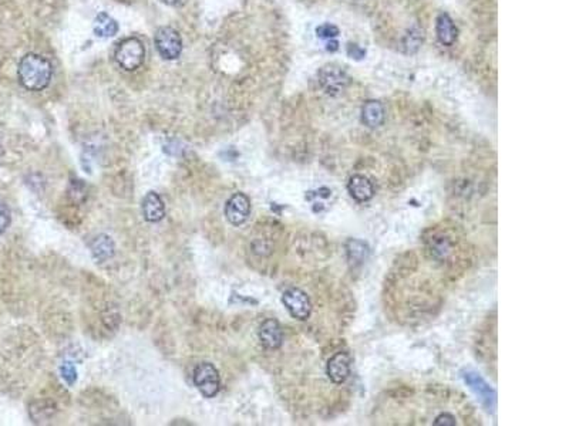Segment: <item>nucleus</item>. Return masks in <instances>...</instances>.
Listing matches in <instances>:
<instances>
[{
	"label": "nucleus",
	"mask_w": 569,
	"mask_h": 426,
	"mask_svg": "<svg viewBox=\"0 0 569 426\" xmlns=\"http://www.w3.org/2000/svg\"><path fill=\"white\" fill-rule=\"evenodd\" d=\"M18 75L19 82L25 89L30 91H41L50 84L53 68L44 57L29 53L20 60Z\"/></svg>",
	"instance_id": "f257e3e1"
},
{
	"label": "nucleus",
	"mask_w": 569,
	"mask_h": 426,
	"mask_svg": "<svg viewBox=\"0 0 569 426\" xmlns=\"http://www.w3.org/2000/svg\"><path fill=\"white\" fill-rule=\"evenodd\" d=\"M146 58V47L139 37H127L118 43L115 60L118 65L127 71H136Z\"/></svg>",
	"instance_id": "f03ea898"
},
{
	"label": "nucleus",
	"mask_w": 569,
	"mask_h": 426,
	"mask_svg": "<svg viewBox=\"0 0 569 426\" xmlns=\"http://www.w3.org/2000/svg\"><path fill=\"white\" fill-rule=\"evenodd\" d=\"M318 80L322 90L332 97L340 96L349 84V76L346 75V71L336 64L322 67L318 73Z\"/></svg>",
	"instance_id": "7ed1b4c3"
},
{
	"label": "nucleus",
	"mask_w": 569,
	"mask_h": 426,
	"mask_svg": "<svg viewBox=\"0 0 569 426\" xmlns=\"http://www.w3.org/2000/svg\"><path fill=\"white\" fill-rule=\"evenodd\" d=\"M154 41H155V47L162 58L175 60L181 56L182 39L175 29H172L170 26L157 29Z\"/></svg>",
	"instance_id": "20e7f679"
},
{
	"label": "nucleus",
	"mask_w": 569,
	"mask_h": 426,
	"mask_svg": "<svg viewBox=\"0 0 569 426\" xmlns=\"http://www.w3.org/2000/svg\"><path fill=\"white\" fill-rule=\"evenodd\" d=\"M194 384L205 398H214L221 388V377L211 363H201L194 370Z\"/></svg>",
	"instance_id": "39448f33"
},
{
	"label": "nucleus",
	"mask_w": 569,
	"mask_h": 426,
	"mask_svg": "<svg viewBox=\"0 0 569 426\" xmlns=\"http://www.w3.org/2000/svg\"><path fill=\"white\" fill-rule=\"evenodd\" d=\"M282 303L289 314L296 320H307L312 313V303L300 289H289L282 296Z\"/></svg>",
	"instance_id": "423d86ee"
},
{
	"label": "nucleus",
	"mask_w": 569,
	"mask_h": 426,
	"mask_svg": "<svg viewBox=\"0 0 569 426\" xmlns=\"http://www.w3.org/2000/svg\"><path fill=\"white\" fill-rule=\"evenodd\" d=\"M249 215H250L249 198L242 192L234 193L225 205V217L228 222L234 226H241L248 221Z\"/></svg>",
	"instance_id": "0eeeda50"
},
{
	"label": "nucleus",
	"mask_w": 569,
	"mask_h": 426,
	"mask_svg": "<svg viewBox=\"0 0 569 426\" xmlns=\"http://www.w3.org/2000/svg\"><path fill=\"white\" fill-rule=\"evenodd\" d=\"M350 366H352V357L347 352H336L333 357L328 361V367H326L328 377L331 378L332 382L342 384L350 375Z\"/></svg>",
	"instance_id": "6e6552de"
},
{
	"label": "nucleus",
	"mask_w": 569,
	"mask_h": 426,
	"mask_svg": "<svg viewBox=\"0 0 569 426\" xmlns=\"http://www.w3.org/2000/svg\"><path fill=\"white\" fill-rule=\"evenodd\" d=\"M464 381L466 384L475 392L477 396H480L481 402L485 404L488 408H494L495 406V392L492 391V388L480 377V374L473 373V371H467L464 373Z\"/></svg>",
	"instance_id": "1a4fd4ad"
},
{
	"label": "nucleus",
	"mask_w": 569,
	"mask_h": 426,
	"mask_svg": "<svg viewBox=\"0 0 569 426\" xmlns=\"http://www.w3.org/2000/svg\"><path fill=\"white\" fill-rule=\"evenodd\" d=\"M260 340L267 349L279 348L283 340L281 324L274 318L265 320L260 327Z\"/></svg>",
	"instance_id": "9d476101"
},
{
	"label": "nucleus",
	"mask_w": 569,
	"mask_h": 426,
	"mask_svg": "<svg viewBox=\"0 0 569 426\" xmlns=\"http://www.w3.org/2000/svg\"><path fill=\"white\" fill-rule=\"evenodd\" d=\"M143 217L147 222L155 224L164 219L165 206L157 192H148L143 199Z\"/></svg>",
	"instance_id": "9b49d317"
},
{
	"label": "nucleus",
	"mask_w": 569,
	"mask_h": 426,
	"mask_svg": "<svg viewBox=\"0 0 569 426\" xmlns=\"http://www.w3.org/2000/svg\"><path fill=\"white\" fill-rule=\"evenodd\" d=\"M437 39L442 46H453L459 37V29L447 13H441L435 20Z\"/></svg>",
	"instance_id": "f8f14e48"
},
{
	"label": "nucleus",
	"mask_w": 569,
	"mask_h": 426,
	"mask_svg": "<svg viewBox=\"0 0 569 426\" xmlns=\"http://www.w3.org/2000/svg\"><path fill=\"white\" fill-rule=\"evenodd\" d=\"M347 191L357 202H367L374 196V186L364 175H353L349 179Z\"/></svg>",
	"instance_id": "ddd939ff"
},
{
	"label": "nucleus",
	"mask_w": 569,
	"mask_h": 426,
	"mask_svg": "<svg viewBox=\"0 0 569 426\" xmlns=\"http://www.w3.org/2000/svg\"><path fill=\"white\" fill-rule=\"evenodd\" d=\"M386 118V112H385V107L381 101H376V100H370L366 101L363 108H362V121L366 127L369 128H377L383 125Z\"/></svg>",
	"instance_id": "4468645a"
},
{
	"label": "nucleus",
	"mask_w": 569,
	"mask_h": 426,
	"mask_svg": "<svg viewBox=\"0 0 569 426\" xmlns=\"http://www.w3.org/2000/svg\"><path fill=\"white\" fill-rule=\"evenodd\" d=\"M90 250L93 257L103 263L108 259H111L115 253V245L113 242V239L107 235H98L90 245Z\"/></svg>",
	"instance_id": "2eb2a0df"
},
{
	"label": "nucleus",
	"mask_w": 569,
	"mask_h": 426,
	"mask_svg": "<svg viewBox=\"0 0 569 426\" xmlns=\"http://www.w3.org/2000/svg\"><path fill=\"white\" fill-rule=\"evenodd\" d=\"M346 253H347V260L352 266H360L364 263L370 254L369 246L357 239H350L346 243Z\"/></svg>",
	"instance_id": "dca6fc26"
},
{
	"label": "nucleus",
	"mask_w": 569,
	"mask_h": 426,
	"mask_svg": "<svg viewBox=\"0 0 569 426\" xmlns=\"http://www.w3.org/2000/svg\"><path fill=\"white\" fill-rule=\"evenodd\" d=\"M118 33V23L106 12H101L94 20V34L97 37H113Z\"/></svg>",
	"instance_id": "f3484780"
},
{
	"label": "nucleus",
	"mask_w": 569,
	"mask_h": 426,
	"mask_svg": "<svg viewBox=\"0 0 569 426\" xmlns=\"http://www.w3.org/2000/svg\"><path fill=\"white\" fill-rule=\"evenodd\" d=\"M423 43V32L418 29H411L403 39V47L406 53L413 54L416 53Z\"/></svg>",
	"instance_id": "a211bd4d"
},
{
	"label": "nucleus",
	"mask_w": 569,
	"mask_h": 426,
	"mask_svg": "<svg viewBox=\"0 0 569 426\" xmlns=\"http://www.w3.org/2000/svg\"><path fill=\"white\" fill-rule=\"evenodd\" d=\"M60 374H61V378L65 380V382L68 385L72 387V385L76 384V381H77V370L70 361L63 363V366L60 367Z\"/></svg>",
	"instance_id": "6ab92c4d"
},
{
	"label": "nucleus",
	"mask_w": 569,
	"mask_h": 426,
	"mask_svg": "<svg viewBox=\"0 0 569 426\" xmlns=\"http://www.w3.org/2000/svg\"><path fill=\"white\" fill-rule=\"evenodd\" d=\"M316 34L321 39H326V40H333L339 36V29L335 25L331 23H325L322 26H319L316 29Z\"/></svg>",
	"instance_id": "aec40b11"
},
{
	"label": "nucleus",
	"mask_w": 569,
	"mask_h": 426,
	"mask_svg": "<svg viewBox=\"0 0 569 426\" xmlns=\"http://www.w3.org/2000/svg\"><path fill=\"white\" fill-rule=\"evenodd\" d=\"M11 222H12L11 210L8 209V206L4 202H0V236L8 231V228L11 226Z\"/></svg>",
	"instance_id": "412c9836"
},
{
	"label": "nucleus",
	"mask_w": 569,
	"mask_h": 426,
	"mask_svg": "<svg viewBox=\"0 0 569 426\" xmlns=\"http://www.w3.org/2000/svg\"><path fill=\"white\" fill-rule=\"evenodd\" d=\"M457 422H456V418L452 415V413H449V412H445V413H441V415H438L437 418H435V420H434V425H438V426H454Z\"/></svg>",
	"instance_id": "4be33fe9"
},
{
	"label": "nucleus",
	"mask_w": 569,
	"mask_h": 426,
	"mask_svg": "<svg viewBox=\"0 0 569 426\" xmlns=\"http://www.w3.org/2000/svg\"><path fill=\"white\" fill-rule=\"evenodd\" d=\"M347 54H349V57H352V58H354V60H362V58H364V56H366V50L362 49V47L357 46V44L350 43V44L347 46Z\"/></svg>",
	"instance_id": "5701e85b"
},
{
	"label": "nucleus",
	"mask_w": 569,
	"mask_h": 426,
	"mask_svg": "<svg viewBox=\"0 0 569 426\" xmlns=\"http://www.w3.org/2000/svg\"><path fill=\"white\" fill-rule=\"evenodd\" d=\"M328 51H336L338 49H339V43L338 41H335V40H331L329 43H328Z\"/></svg>",
	"instance_id": "b1692460"
},
{
	"label": "nucleus",
	"mask_w": 569,
	"mask_h": 426,
	"mask_svg": "<svg viewBox=\"0 0 569 426\" xmlns=\"http://www.w3.org/2000/svg\"><path fill=\"white\" fill-rule=\"evenodd\" d=\"M160 2L162 5H167V6H175V5H178L181 2V0H160Z\"/></svg>",
	"instance_id": "393cba45"
}]
</instances>
